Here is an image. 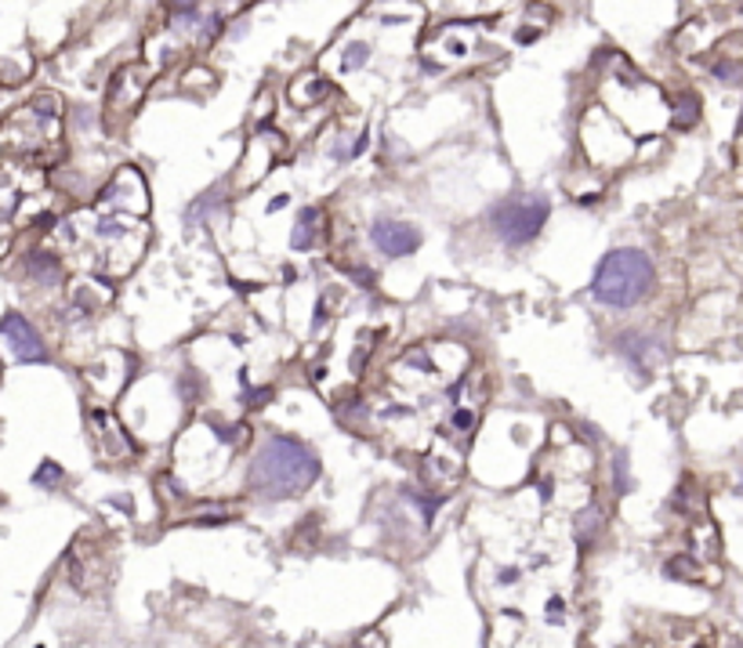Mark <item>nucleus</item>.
Here are the masks:
<instances>
[{"label":"nucleus","instance_id":"nucleus-1","mask_svg":"<svg viewBox=\"0 0 743 648\" xmlns=\"http://www.w3.org/2000/svg\"><path fill=\"white\" fill-rule=\"evenodd\" d=\"M320 460L305 442L290 435H273L262 442V449L251 460V489L262 500H290L301 496L316 482Z\"/></svg>","mask_w":743,"mask_h":648},{"label":"nucleus","instance_id":"nucleus-3","mask_svg":"<svg viewBox=\"0 0 743 648\" xmlns=\"http://www.w3.org/2000/svg\"><path fill=\"white\" fill-rule=\"evenodd\" d=\"M544 221H548V203L537 196L508 200V203H501V207H493V214H490L493 232H498L508 247H523V243L537 240V232L544 229Z\"/></svg>","mask_w":743,"mask_h":648},{"label":"nucleus","instance_id":"nucleus-9","mask_svg":"<svg viewBox=\"0 0 743 648\" xmlns=\"http://www.w3.org/2000/svg\"><path fill=\"white\" fill-rule=\"evenodd\" d=\"M334 51H337L334 59H337V70H341V73H352V70H359V65L370 59V44L367 40H345V44H337Z\"/></svg>","mask_w":743,"mask_h":648},{"label":"nucleus","instance_id":"nucleus-7","mask_svg":"<svg viewBox=\"0 0 743 648\" xmlns=\"http://www.w3.org/2000/svg\"><path fill=\"white\" fill-rule=\"evenodd\" d=\"M370 236H374L381 254H388V257H410V254H418V247H421V232L407 221H378L374 229H370Z\"/></svg>","mask_w":743,"mask_h":648},{"label":"nucleus","instance_id":"nucleus-8","mask_svg":"<svg viewBox=\"0 0 743 648\" xmlns=\"http://www.w3.org/2000/svg\"><path fill=\"white\" fill-rule=\"evenodd\" d=\"M145 84H149V70H145V65H123V70L112 76L106 106H112L117 112H128L134 101L142 98Z\"/></svg>","mask_w":743,"mask_h":648},{"label":"nucleus","instance_id":"nucleus-5","mask_svg":"<svg viewBox=\"0 0 743 648\" xmlns=\"http://www.w3.org/2000/svg\"><path fill=\"white\" fill-rule=\"evenodd\" d=\"M0 340L11 348V356H15L19 362H44L48 359V348H44L40 334L15 312L0 320Z\"/></svg>","mask_w":743,"mask_h":648},{"label":"nucleus","instance_id":"nucleus-2","mask_svg":"<svg viewBox=\"0 0 743 648\" xmlns=\"http://www.w3.org/2000/svg\"><path fill=\"white\" fill-rule=\"evenodd\" d=\"M652 279H657V272L642 250H613L595 272L591 293L610 309H632L652 290Z\"/></svg>","mask_w":743,"mask_h":648},{"label":"nucleus","instance_id":"nucleus-6","mask_svg":"<svg viewBox=\"0 0 743 648\" xmlns=\"http://www.w3.org/2000/svg\"><path fill=\"white\" fill-rule=\"evenodd\" d=\"M103 207H112V211H139L145 214V207H149V200H145V181L139 170L123 167L117 178L109 181L106 192H103Z\"/></svg>","mask_w":743,"mask_h":648},{"label":"nucleus","instance_id":"nucleus-4","mask_svg":"<svg viewBox=\"0 0 743 648\" xmlns=\"http://www.w3.org/2000/svg\"><path fill=\"white\" fill-rule=\"evenodd\" d=\"M482 26H468V22H450V26H435L424 33V59L432 65H460L471 62L482 48Z\"/></svg>","mask_w":743,"mask_h":648},{"label":"nucleus","instance_id":"nucleus-10","mask_svg":"<svg viewBox=\"0 0 743 648\" xmlns=\"http://www.w3.org/2000/svg\"><path fill=\"white\" fill-rule=\"evenodd\" d=\"M323 214L320 211H305L298 218V225H295V236H290V243H295V250H309L312 243L320 240V229H323Z\"/></svg>","mask_w":743,"mask_h":648}]
</instances>
